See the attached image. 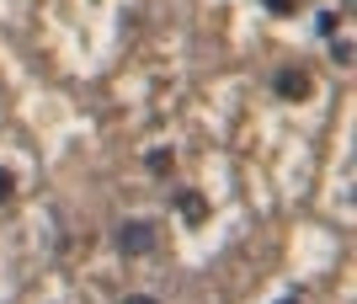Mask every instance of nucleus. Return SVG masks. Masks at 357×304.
<instances>
[{"label":"nucleus","instance_id":"nucleus-6","mask_svg":"<svg viewBox=\"0 0 357 304\" xmlns=\"http://www.w3.org/2000/svg\"><path fill=\"white\" fill-rule=\"evenodd\" d=\"M272 16H298V0H267Z\"/></svg>","mask_w":357,"mask_h":304},{"label":"nucleus","instance_id":"nucleus-2","mask_svg":"<svg viewBox=\"0 0 357 304\" xmlns=\"http://www.w3.org/2000/svg\"><path fill=\"white\" fill-rule=\"evenodd\" d=\"M272 91L283 96V102H310L314 80H310V70H278V75H272Z\"/></svg>","mask_w":357,"mask_h":304},{"label":"nucleus","instance_id":"nucleus-3","mask_svg":"<svg viewBox=\"0 0 357 304\" xmlns=\"http://www.w3.org/2000/svg\"><path fill=\"white\" fill-rule=\"evenodd\" d=\"M176 208H181V219H187L192 229L208 219V203H203V192H192V187H181V192H176Z\"/></svg>","mask_w":357,"mask_h":304},{"label":"nucleus","instance_id":"nucleus-4","mask_svg":"<svg viewBox=\"0 0 357 304\" xmlns=\"http://www.w3.org/2000/svg\"><path fill=\"white\" fill-rule=\"evenodd\" d=\"M144 166L155 171V176H165V171L176 166V155H171V150H149V155H144Z\"/></svg>","mask_w":357,"mask_h":304},{"label":"nucleus","instance_id":"nucleus-8","mask_svg":"<svg viewBox=\"0 0 357 304\" xmlns=\"http://www.w3.org/2000/svg\"><path fill=\"white\" fill-rule=\"evenodd\" d=\"M278 304H304V299H298V294H288V299H278Z\"/></svg>","mask_w":357,"mask_h":304},{"label":"nucleus","instance_id":"nucleus-1","mask_svg":"<svg viewBox=\"0 0 357 304\" xmlns=\"http://www.w3.org/2000/svg\"><path fill=\"white\" fill-rule=\"evenodd\" d=\"M112 245H118V257L144 261V257H155V245H160V229L149 225V219H128V225H118Z\"/></svg>","mask_w":357,"mask_h":304},{"label":"nucleus","instance_id":"nucleus-7","mask_svg":"<svg viewBox=\"0 0 357 304\" xmlns=\"http://www.w3.org/2000/svg\"><path fill=\"white\" fill-rule=\"evenodd\" d=\"M123 304H155V299H149V294H128Z\"/></svg>","mask_w":357,"mask_h":304},{"label":"nucleus","instance_id":"nucleus-5","mask_svg":"<svg viewBox=\"0 0 357 304\" xmlns=\"http://www.w3.org/2000/svg\"><path fill=\"white\" fill-rule=\"evenodd\" d=\"M11 198H16V171L0 166V203H11Z\"/></svg>","mask_w":357,"mask_h":304}]
</instances>
